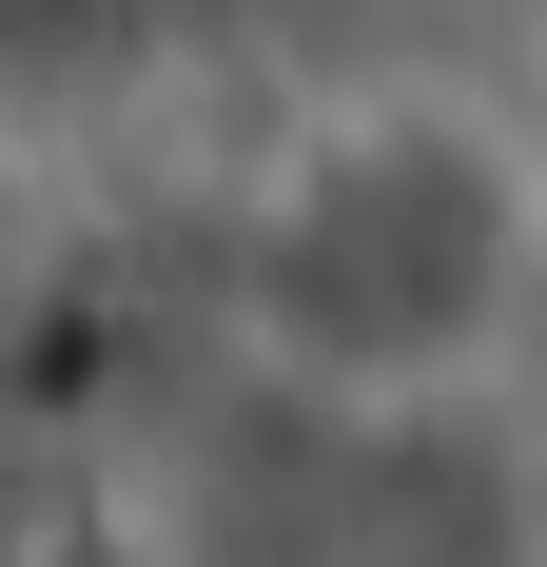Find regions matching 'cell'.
Listing matches in <instances>:
<instances>
[{
    "mask_svg": "<svg viewBox=\"0 0 547 567\" xmlns=\"http://www.w3.org/2000/svg\"><path fill=\"white\" fill-rule=\"evenodd\" d=\"M528 293H547V157L469 79L313 99L235 196V352L332 431L489 411L528 372Z\"/></svg>",
    "mask_w": 547,
    "mask_h": 567,
    "instance_id": "6da1fadb",
    "label": "cell"
}]
</instances>
